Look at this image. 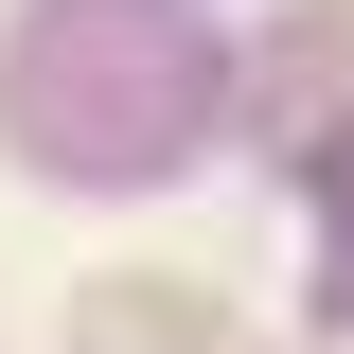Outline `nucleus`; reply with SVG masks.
Returning <instances> with one entry per match:
<instances>
[{"instance_id":"1","label":"nucleus","mask_w":354,"mask_h":354,"mask_svg":"<svg viewBox=\"0 0 354 354\" xmlns=\"http://www.w3.org/2000/svg\"><path fill=\"white\" fill-rule=\"evenodd\" d=\"M71 354H213V301H195V283H88Z\"/></svg>"},{"instance_id":"2","label":"nucleus","mask_w":354,"mask_h":354,"mask_svg":"<svg viewBox=\"0 0 354 354\" xmlns=\"http://www.w3.org/2000/svg\"><path fill=\"white\" fill-rule=\"evenodd\" d=\"M337 53H354V0H337Z\"/></svg>"}]
</instances>
